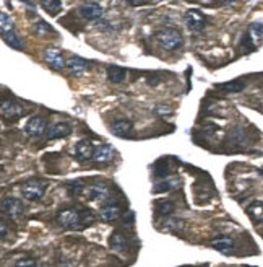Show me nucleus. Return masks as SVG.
<instances>
[{"label":"nucleus","mask_w":263,"mask_h":267,"mask_svg":"<svg viewBox=\"0 0 263 267\" xmlns=\"http://www.w3.org/2000/svg\"><path fill=\"white\" fill-rule=\"evenodd\" d=\"M86 194H88V197L91 200H108L109 199V187L106 184H102V182H100V184H93V186H90L86 189Z\"/></svg>","instance_id":"dca6fc26"},{"label":"nucleus","mask_w":263,"mask_h":267,"mask_svg":"<svg viewBox=\"0 0 263 267\" xmlns=\"http://www.w3.org/2000/svg\"><path fill=\"white\" fill-rule=\"evenodd\" d=\"M42 9L50 13V15H57L62 10V0H42L41 2Z\"/></svg>","instance_id":"5701e85b"},{"label":"nucleus","mask_w":263,"mask_h":267,"mask_svg":"<svg viewBox=\"0 0 263 267\" xmlns=\"http://www.w3.org/2000/svg\"><path fill=\"white\" fill-rule=\"evenodd\" d=\"M246 87L244 82H229V83H222V85H218L220 90H224V91H229V93H238V91H242Z\"/></svg>","instance_id":"393cba45"},{"label":"nucleus","mask_w":263,"mask_h":267,"mask_svg":"<svg viewBox=\"0 0 263 267\" xmlns=\"http://www.w3.org/2000/svg\"><path fill=\"white\" fill-rule=\"evenodd\" d=\"M247 215L250 217L252 221H255V223L263 221V202H254V204L248 205Z\"/></svg>","instance_id":"aec40b11"},{"label":"nucleus","mask_w":263,"mask_h":267,"mask_svg":"<svg viewBox=\"0 0 263 267\" xmlns=\"http://www.w3.org/2000/svg\"><path fill=\"white\" fill-rule=\"evenodd\" d=\"M132 127H134V124L128 119H117L114 124H112V130L117 134V135H126L128 134Z\"/></svg>","instance_id":"4be33fe9"},{"label":"nucleus","mask_w":263,"mask_h":267,"mask_svg":"<svg viewBox=\"0 0 263 267\" xmlns=\"http://www.w3.org/2000/svg\"><path fill=\"white\" fill-rule=\"evenodd\" d=\"M106 75L110 83H122L127 78V69L119 67V65H109L106 70Z\"/></svg>","instance_id":"f3484780"},{"label":"nucleus","mask_w":263,"mask_h":267,"mask_svg":"<svg viewBox=\"0 0 263 267\" xmlns=\"http://www.w3.org/2000/svg\"><path fill=\"white\" fill-rule=\"evenodd\" d=\"M109 246L112 247V251L119 252V254H126L128 251V244H127V236L122 231H114L109 238Z\"/></svg>","instance_id":"2eb2a0df"},{"label":"nucleus","mask_w":263,"mask_h":267,"mask_svg":"<svg viewBox=\"0 0 263 267\" xmlns=\"http://www.w3.org/2000/svg\"><path fill=\"white\" fill-rule=\"evenodd\" d=\"M22 192L24 195V199L39 200L46 192V182L41 181V179H30V181H26L23 184Z\"/></svg>","instance_id":"7ed1b4c3"},{"label":"nucleus","mask_w":263,"mask_h":267,"mask_svg":"<svg viewBox=\"0 0 263 267\" xmlns=\"http://www.w3.org/2000/svg\"><path fill=\"white\" fill-rule=\"evenodd\" d=\"M2 210L4 213L8 215V217L15 218L24 212V205H23V202L16 197H5L2 200Z\"/></svg>","instance_id":"6e6552de"},{"label":"nucleus","mask_w":263,"mask_h":267,"mask_svg":"<svg viewBox=\"0 0 263 267\" xmlns=\"http://www.w3.org/2000/svg\"><path fill=\"white\" fill-rule=\"evenodd\" d=\"M156 212L166 217V215H170L174 212V204L170 200H160L156 204Z\"/></svg>","instance_id":"b1692460"},{"label":"nucleus","mask_w":263,"mask_h":267,"mask_svg":"<svg viewBox=\"0 0 263 267\" xmlns=\"http://www.w3.org/2000/svg\"><path fill=\"white\" fill-rule=\"evenodd\" d=\"M210 246L213 247L216 251H221V252H229L234 249V238L231 236H218L212 239V243Z\"/></svg>","instance_id":"a211bd4d"},{"label":"nucleus","mask_w":263,"mask_h":267,"mask_svg":"<svg viewBox=\"0 0 263 267\" xmlns=\"http://www.w3.org/2000/svg\"><path fill=\"white\" fill-rule=\"evenodd\" d=\"M179 187V181L177 179H169V181H162L160 184H156L154 187V192H168L170 189H176Z\"/></svg>","instance_id":"a878e982"},{"label":"nucleus","mask_w":263,"mask_h":267,"mask_svg":"<svg viewBox=\"0 0 263 267\" xmlns=\"http://www.w3.org/2000/svg\"><path fill=\"white\" fill-rule=\"evenodd\" d=\"M34 33H38V35H54V30H52V26L46 22H39L34 26Z\"/></svg>","instance_id":"c85d7f7f"},{"label":"nucleus","mask_w":263,"mask_h":267,"mask_svg":"<svg viewBox=\"0 0 263 267\" xmlns=\"http://www.w3.org/2000/svg\"><path fill=\"white\" fill-rule=\"evenodd\" d=\"M156 39L158 43L161 44V48L166 51H176L180 49L184 44V38L180 35V31H177L174 28H164L156 33Z\"/></svg>","instance_id":"f03ea898"},{"label":"nucleus","mask_w":263,"mask_h":267,"mask_svg":"<svg viewBox=\"0 0 263 267\" xmlns=\"http://www.w3.org/2000/svg\"><path fill=\"white\" fill-rule=\"evenodd\" d=\"M0 109H2V116L6 119H15V117H20L26 113V109L22 104L13 100H2V108Z\"/></svg>","instance_id":"1a4fd4ad"},{"label":"nucleus","mask_w":263,"mask_h":267,"mask_svg":"<svg viewBox=\"0 0 263 267\" xmlns=\"http://www.w3.org/2000/svg\"><path fill=\"white\" fill-rule=\"evenodd\" d=\"M246 39L250 44V49H257L260 46H263V23L262 22H254L247 30Z\"/></svg>","instance_id":"423d86ee"},{"label":"nucleus","mask_w":263,"mask_h":267,"mask_svg":"<svg viewBox=\"0 0 263 267\" xmlns=\"http://www.w3.org/2000/svg\"><path fill=\"white\" fill-rule=\"evenodd\" d=\"M128 2L132 5H144V4H148L150 0H128Z\"/></svg>","instance_id":"7c9ffc66"},{"label":"nucleus","mask_w":263,"mask_h":267,"mask_svg":"<svg viewBox=\"0 0 263 267\" xmlns=\"http://www.w3.org/2000/svg\"><path fill=\"white\" fill-rule=\"evenodd\" d=\"M100 217L102 221H116L117 218L120 217V207L119 205H106L101 208Z\"/></svg>","instance_id":"6ab92c4d"},{"label":"nucleus","mask_w":263,"mask_h":267,"mask_svg":"<svg viewBox=\"0 0 263 267\" xmlns=\"http://www.w3.org/2000/svg\"><path fill=\"white\" fill-rule=\"evenodd\" d=\"M184 20H186L187 28L190 31H194V33H200L203 30V26H205V23H206L205 15H203V13L200 10H196V9H192V10L186 12V17H184Z\"/></svg>","instance_id":"20e7f679"},{"label":"nucleus","mask_w":263,"mask_h":267,"mask_svg":"<svg viewBox=\"0 0 263 267\" xmlns=\"http://www.w3.org/2000/svg\"><path fill=\"white\" fill-rule=\"evenodd\" d=\"M46 129H48V122H46L44 117L41 116H34L26 122L24 126V132L30 137H41L46 134Z\"/></svg>","instance_id":"0eeeda50"},{"label":"nucleus","mask_w":263,"mask_h":267,"mask_svg":"<svg viewBox=\"0 0 263 267\" xmlns=\"http://www.w3.org/2000/svg\"><path fill=\"white\" fill-rule=\"evenodd\" d=\"M258 173H260V174L263 176V168H260V169H258Z\"/></svg>","instance_id":"473e14b6"},{"label":"nucleus","mask_w":263,"mask_h":267,"mask_svg":"<svg viewBox=\"0 0 263 267\" xmlns=\"http://www.w3.org/2000/svg\"><path fill=\"white\" fill-rule=\"evenodd\" d=\"M2 38H4V41L10 46V48L16 49V51H22V49H23V41L16 36V33H15V31L4 33Z\"/></svg>","instance_id":"412c9836"},{"label":"nucleus","mask_w":263,"mask_h":267,"mask_svg":"<svg viewBox=\"0 0 263 267\" xmlns=\"http://www.w3.org/2000/svg\"><path fill=\"white\" fill-rule=\"evenodd\" d=\"M6 238V225H5V221H2V239Z\"/></svg>","instance_id":"2f4dec72"},{"label":"nucleus","mask_w":263,"mask_h":267,"mask_svg":"<svg viewBox=\"0 0 263 267\" xmlns=\"http://www.w3.org/2000/svg\"><path fill=\"white\" fill-rule=\"evenodd\" d=\"M0 26H2V35L4 33L13 31V20L6 15V13H2V15H0Z\"/></svg>","instance_id":"cd10ccee"},{"label":"nucleus","mask_w":263,"mask_h":267,"mask_svg":"<svg viewBox=\"0 0 263 267\" xmlns=\"http://www.w3.org/2000/svg\"><path fill=\"white\" fill-rule=\"evenodd\" d=\"M67 69H68V74L74 75V77H80L83 75L84 72L90 70V64L84 61V59L78 57V56H74L70 57L67 61Z\"/></svg>","instance_id":"ddd939ff"},{"label":"nucleus","mask_w":263,"mask_h":267,"mask_svg":"<svg viewBox=\"0 0 263 267\" xmlns=\"http://www.w3.org/2000/svg\"><path fill=\"white\" fill-rule=\"evenodd\" d=\"M15 267H38V262H36V259H32V257H22L16 260Z\"/></svg>","instance_id":"c756f323"},{"label":"nucleus","mask_w":263,"mask_h":267,"mask_svg":"<svg viewBox=\"0 0 263 267\" xmlns=\"http://www.w3.org/2000/svg\"><path fill=\"white\" fill-rule=\"evenodd\" d=\"M67 189H68V194L70 195H80V194L84 192V186H83V182L80 179H76L74 182H68Z\"/></svg>","instance_id":"bb28decb"},{"label":"nucleus","mask_w":263,"mask_h":267,"mask_svg":"<svg viewBox=\"0 0 263 267\" xmlns=\"http://www.w3.org/2000/svg\"><path fill=\"white\" fill-rule=\"evenodd\" d=\"M116 155V150L112 145H109V143H104V145H100L94 150V155H93V161L98 163V165H106V163H110Z\"/></svg>","instance_id":"9b49d317"},{"label":"nucleus","mask_w":263,"mask_h":267,"mask_svg":"<svg viewBox=\"0 0 263 267\" xmlns=\"http://www.w3.org/2000/svg\"><path fill=\"white\" fill-rule=\"evenodd\" d=\"M70 132H72V129L67 122H57L48 127L46 137H48L49 140H56V139H64V137L70 135Z\"/></svg>","instance_id":"4468645a"},{"label":"nucleus","mask_w":263,"mask_h":267,"mask_svg":"<svg viewBox=\"0 0 263 267\" xmlns=\"http://www.w3.org/2000/svg\"><path fill=\"white\" fill-rule=\"evenodd\" d=\"M57 220L64 228H70V230H76V228H82L84 225H90L94 221V217L91 215L88 210L80 212L78 208H64V210L58 212Z\"/></svg>","instance_id":"f257e3e1"},{"label":"nucleus","mask_w":263,"mask_h":267,"mask_svg":"<svg viewBox=\"0 0 263 267\" xmlns=\"http://www.w3.org/2000/svg\"><path fill=\"white\" fill-rule=\"evenodd\" d=\"M94 147H93V143H91V140L88 139H83L80 140L75 145V156L80 161H88L93 158V155H94Z\"/></svg>","instance_id":"f8f14e48"},{"label":"nucleus","mask_w":263,"mask_h":267,"mask_svg":"<svg viewBox=\"0 0 263 267\" xmlns=\"http://www.w3.org/2000/svg\"><path fill=\"white\" fill-rule=\"evenodd\" d=\"M44 61H46V64L49 65V67H52L54 70H62L65 65H67L62 51L57 49V48H48V49H46L44 51Z\"/></svg>","instance_id":"39448f33"},{"label":"nucleus","mask_w":263,"mask_h":267,"mask_svg":"<svg viewBox=\"0 0 263 267\" xmlns=\"http://www.w3.org/2000/svg\"><path fill=\"white\" fill-rule=\"evenodd\" d=\"M80 15L84 18V20H91V22H94V20H101L102 18V13H104V9L96 2H86L80 7Z\"/></svg>","instance_id":"9d476101"}]
</instances>
